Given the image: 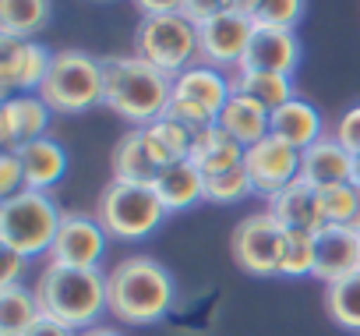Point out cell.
Returning <instances> with one entry per match:
<instances>
[{
  "instance_id": "obj_35",
  "label": "cell",
  "mask_w": 360,
  "mask_h": 336,
  "mask_svg": "<svg viewBox=\"0 0 360 336\" xmlns=\"http://www.w3.org/2000/svg\"><path fill=\"white\" fill-rule=\"evenodd\" d=\"M335 142H339L349 156L360 159V106H349V110L339 117V124H335Z\"/></svg>"
},
{
  "instance_id": "obj_13",
  "label": "cell",
  "mask_w": 360,
  "mask_h": 336,
  "mask_svg": "<svg viewBox=\"0 0 360 336\" xmlns=\"http://www.w3.org/2000/svg\"><path fill=\"white\" fill-rule=\"evenodd\" d=\"M162 159L155 156L152 142L145 138L141 127H131L117 138L113 152H110V181H120V185H145L152 188L155 178L162 174Z\"/></svg>"
},
{
  "instance_id": "obj_1",
  "label": "cell",
  "mask_w": 360,
  "mask_h": 336,
  "mask_svg": "<svg viewBox=\"0 0 360 336\" xmlns=\"http://www.w3.org/2000/svg\"><path fill=\"white\" fill-rule=\"evenodd\" d=\"M176 287L152 255H127L106 273V311L124 325H155L169 315Z\"/></svg>"
},
{
  "instance_id": "obj_39",
  "label": "cell",
  "mask_w": 360,
  "mask_h": 336,
  "mask_svg": "<svg viewBox=\"0 0 360 336\" xmlns=\"http://www.w3.org/2000/svg\"><path fill=\"white\" fill-rule=\"evenodd\" d=\"M22 336H78L75 329H68L64 322H57V318H50V315H43V318H36Z\"/></svg>"
},
{
  "instance_id": "obj_19",
  "label": "cell",
  "mask_w": 360,
  "mask_h": 336,
  "mask_svg": "<svg viewBox=\"0 0 360 336\" xmlns=\"http://www.w3.org/2000/svg\"><path fill=\"white\" fill-rule=\"evenodd\" d=\"M269 213L279 220L283 230H304V234L325 230L318 188H311L307 181H293L290 188H283L279 195H272L269 199Z\"/></svg>"
},
{
  "instance_id": "obj_33",
  "label": "cell",
  "mask_w": 360,
  "mask_h": 336,
  "mask_svg": "<svg viewBox=\"0 0 360 336\" xmlns=\"http://www.w3.org/2000/svg\"><path fill=\"white\" fill-rule=\"evenodd\" d=\"M307 0H262L255 11V25H272V29H297L304 18Z\"/></svg>"
},
{
  "instance_id": "obj_40",
  "label": "cell",
  "mask_w": 360,
  "mask_h": 336,
  "mask_svg": "<svg viewBox=\"0 0 360 336\" xmlns=\"http://www.w3.org/2000/svg\"><path fill=\"white\" fill-rule=\"evenodd\" d=\"M258 4H262V0H223V11H230V15H240V18H251V22H255Z\"/></svg>"
},
{
  "instance_id": "obj_26",
  "label": "cell",
  "mask_w": 360,
  "mask_h": 336,
  "mask_svg": "<svg viewBox=\"0 0 360 336\" xmlns=\"http://www.w3.org/2000/svg\"><path fill=\"white\" fill-rule=\"evenodd\" d=\"M53 4L50 0H0V36L32 39L46 29Z\"/></svg>"
},
{
  "instance_id": "obj_8",
  "label": "cell",
  "mask_w": 360,
  "mask_h": 336,
  "mask_svg": "<svg viewBox=\"0 0 360 336\" xmlns=\"http://www.w3.org/2000/svg\"><path fill=\"white\" fill-rule=\"evenodd\" d=\"M283 237L286 230L279 227V220L265 209V213H251L244 216L233 234H230V251L233 262L248 273V276H279V251H283Z\"/></svg>"
},
{
  "instance_id": "obj_41",
  "label": "cell",
  "mask_w": 360,
  "mask_h": 336,
  "mask_svg": "<svg viewBox=\"0 0 360 336\" xmlns=\"http://www.w3.org/2000/svg\"><path fill=\"white\" fill-rule=\"evenodd\" d=\"M78 336H124V332H117L113 325H92V329H85V332H78Z\"/></svg>"
},
{
  "instance_id": "obj_24",
  "label": "cell",
  "mask_w": 360,
  "mask_h": 336,
  "mask_svg": "<svg viewBox=\"0 0 360 336\" xmlns=\"http://www.w3.org/2000/svg\"><path fill=\"white\" fill-rule=\"evenodd\" d=\"M244 145L240 142H233L219 124H212V127H205V131H198L195 135V145H191V163L202 170V178H216V174H226V170H233V166H244Z\"/></svg>"
},
{
  "instance_id": "obj_15",
  "label": "cell",
  "mask_w": 360,
  "mask_h": 336,
  "mask_svg": "<svg viewBox=\"0 0 360 336\" xmlns=\"http://www.w3.org/2000/svg\"><path fill=\"white\" fill-rule=\"evenodd\" d=\"M50 106L39 99V92H18V96H8L0 103V142L4 149H18L25 142H36V138H46V127H50Z\"/></svg>"
},
{
  "instance_id": "obj_38",
  "label": "cell",
  "mask_w": 360,
  "mask_h": 336,
  "mask_svg": "<svg viewBox=\"0 0 360 336\" xmlns=\"http://www.w3.org/2000/svg\"><path fill=\"white\" fill-rule=\"evenodd\" d=\"M131 4L138 8L141 18H148V15H180L184 0H131Z\"/></svg>"
},
{
  "instance_id": "obj_2",
  "label": "cell",
  "mask_w": 360,
  "mask_h": 336,
  "mask_svg": "<svg viewBox=\"0 0 360 336\" xmlns=\"http://www.w3.org/2000/svg\"><path fill=\"white\" fill-rule=\"evenodd\" d=\"M173 99V78L141 57H103V106H110L120 120L145 127L166 113Z\"/></svg>"
},
{
  "instance_id": "obj_11",
  "label": "cell",
  "mask_w": 360,
  "mask_h": 336,
  "mask_svg": "<svg viewBox=\"0 0 360 336\" xmlns=\"http://www.w3.org/2000/svg\"><path fill=\"white\" fill-rule=\"evenodd\" d=\"M53 54L32 39H8L0 36V92L18 96V92H39V85L50 75Z\"/></svg>"
},
{
  "instance_id": "obj_5",
  "label": "cell",
  "mask_w": 360,
  "mask_h": 336,
  "mask_svg": "<svg viewBox=\"0 0 360 336\" xmlns=\"http://www.w3.org/2000/svg\"><path fill=\"white\" fill-rule=\"evenodd\" d=\"M39 99L53 113H85L103 103V61L85 50H57L50 75L39 85Z\"/></svg>"
},
{
  "instance_id": "obj_31",
  "label": "cell",
  "mask_w": 360,
  "mask_h": 336,
  "mask_svg": "<svg viewBox=\"0 0 360 336\" xmlns=\"http://www.w3.org/2000/svg\"><path fill=\"white\" fill-rule=\"evenodd\" d=\"M356 199H360V188H356V185L318 188V202H321V220H325V227H349V220H353V213H356Z\"/></svg>"
},
{
  "instance_id": "obj_27",
  "label": "cell",
  "mask_w": 360,
  "mask_h": 336,
  "mask_svg": "<svg viewBox=\"0 0 360 336\" xmlns=\"http://www.w3.org/2000/svg\"><path fill=\"white\" fill-rule=\"evenodd\" d=\"M36 318H43V304L29 287H4L0 290V336H22Z\"/></svg>"
},
{
  "instance_id": "obj_12",
  "label": "cell",
  "mask_w": 360,
  "mask_h": 336,
  "mask_svg": "<svg viewBox=\"0 0 360 336\" xmlns=\"http://www.w3.org/2000/svg\"><path fill=\"white\" fill-rule=\"evenodd\" d=\"M106 230L96 216L85 213H64V223L57 230V241L50 248V262L75 266V269H99L106 255Z\"/></svg>"
},
{
  "instance_id": "obj_30",
  "label": "cell",
  "mask_w": 360,
  "mask_h": 336,
  "mask_svg": "<svg viewBox=\"0 0 360 336\" xmlns=\"http://www.w3.org/2000/svg\"><path fill=\"white\" fill-rule=\"evenodd\" d=\"M314 266H318V244H314V234L286 230V237H283V251H279V276H290V280L314 276Z\"/></svg>"
},
{
  "instance_id": "obj_3",
  "label": "cell",
  "mask_w": 360,
  "mask_h": 336,
  "mask_svg": "<svg viewBox=\"0 0 360 336\" xmlns=\"http://www.w3.org/2000/svg\"><path fill=\"white\" fill-rule=\"evenodd\" d=\"M36 297L43 315L64 322L75 332H85L99 325V315L106 311V273L46 262L36 276Z\"/></svg>"
},
{
  "instance_id": "obj_17",
  "label": "cell",
  "mask_w": 360,
  "mask_h": 336,
  "mask_svg": "<svg viewBox=\"0 0 360 336\" xmlns=\"http://www.w3.org/2000/svg\"><path fill=\"white\" fill-rule=\"evenodd\" d=\"M314 244H318L314 276L325 287L360 273V234L356 230H349V227H325V230L314 234Z\"/></svg>"
},
{
  "instance_id": "obj_9",
  "label": "cell",
  "mask_w": 360,
  "mask_h": 336,
  "mask_svg": "<svg viewBox=\"0 0 360 336\" xmlns=\"http://www.w3.org/2000/svg\"><path fill=\"white\" fill-rule=\"evenodd\" d=\"M251 36H255L251 18H240L230 11L216 15L212 22H205L198 29V64H209L223 75H237L248 57Z\"/></svg>"
},
{
  "instance_id": "obj_32",
  "label": "cell",
  "mask_w": 360,
  "mask_h": 336,
  "mask_svg": "<svg viewBox=\"0 0 360 336\" xmlns=\"http://www.w3.org/2000/svg\"><path fill=\"white\" fill-rule=\"evenodd\" d=\"M255 195V185L248 178L244 166H233L226 174H216V178H205V202H216V206H233L240 199Z\"/></svg>"
},
{
  "instance_id": "obj_22",
  "label": "cell",
  "mask_w": 360,
  "mask_h": 336,
  "mask_svg": "<svg viewBox=\"0 0 360 336\" xmlns=\"http://www.w3.org/2000/svg\"><path fill=\"white\" fill-rule=\"evenodd\" d=\"M216 124H219L233 142H240L244 149H251L255 142H262V138L272 135V113H269L262 103H255L251 96H240V92H233V96L226 99V106L219 110Z\"/></svg>"
},
{
  "instance_id": "obj_21",
  "label": "cell",
  "mask_w": 360,
  "mask_h": 336,
  "mask_svg": "<svg viewBox=\"0 0 360 336\" xmlns=\"http://www.w3.org/2000/svg\"><path fill=\"white\" fill-rule=\"evenodd\" d=\"M152 192L159 195L166 213H184V209H191L205 199V178L191 159H176V163L162 166V174L155 178Z\"/></svg>"
},
{
  "instance_id": "obj_14",
  "label": "cell",
  "mask_w": 360,
  "mask_h": 336,
  "mask_svg": "<svg viewBox=\"0 0 360 336\" xmlns=\"http://www.w3.org/2000/svg\"><path fill=\"white\" fill-rule=\"evenodd\" d=\"M300 64V39L293 29H272V25H255L248 57L240 71H265V75H290Z\"/></svg>"
},
{
  "instance_id": "obj_23",
  "label": "cell",
  "mask_w": 360,
  "mask_h": 336,
  "mask_svg": "<svg viewBox=\"0 0 360 336\" xmlns=\"http://www.w3.org/2000/svg\"><path fill=\"white\" fill-rule=\"evenodd\" d=\"M272 135L283 138L286 145L293 149H311L318 138H325V120H321V110L307 99H290L286 106L272 110Z\"/></svg>"
},
{
  "instance_id": "obj_42",
  "label": "cell",
  "mask_w": 360,
  "mask_h": 336,
  "mask_svg": "<svg viewBox=\"0 0 360 336\" xmlns=\"http://www.w3.org/2000/svg\"><path fill=\"white\" fill-rule=\"evenodd\" d=\"M353 185L360 188V159H356V170H353Z\"/></svg>"
},
{
  "instance_id": "obj_18",
  "label": "cell",
  "mask_w": 360,
  "mask_h": 336,
  "mask_svg": "<svg viewBox=\"0 0 360 336\" xmlns=\"http://www.w3.org/2000/svg\"><path fill=\"white\" fill-rule=\"evenodd\" d=\"M233 96V82L230 75L209 68V64H191L188 71H180L173 78V99H184V103H195L209 113L219 117V110L226 106V99Z\"/></svg>"
},
{
  "instance_id": "obj_10",
  "label": "cell",
  "mask_w": 360,
  "mask_h": 336,
  "mask_svg": "<svg viewBox=\"0 0 360 336\" xmlns=\"http://www.w3.org/2000/svg\"><path fill=\"white\" fill-rule=\"evenodd\" d=\"M244 170L255 185V195L272 199L283 188H290L293 181H300V149L269 135L244 152Z\"/></svg>"
},
{
  "instance_id": "obj_28",
  "label": "cell",
  "mask_w": 360,
  "mask_h": 336,
  "mask_svg": "<svg viewBox=\"0 0 360 336\" xmlns=\"http://www.w3.org/2000/svg\"><path fill=\"white\" fill-rule=\"evenodd\" d=\"M145 131V138L152 142V149H155V156L169 166V163H176V159H188L191 156V145H195V131L191 127H184L180 120H173V117H159V120H152V124H145L141 127Z\"/></svg>"
},
{
  "instance_id": "obj_34",
  "label": "cell",
  "mask_w": 360,
  "mask_h": 336,
  "mask_svg": "<svg viewBox=\"0 0 360 336\" xmlns=\"http://www.w3.org/2000/svg\"><path fill=\"white\" fill-rule=\"evenodd\" d=\"M18 192H25V166H22L18 152L4 149V156H0V195L11 199Z\"/></svg>"
},
{
  "instance_id": "obj_4",
  "label": "cell",
  "mask_w": 360,
  "mask_h": 336,
  "mask_svg": "<svg viewBox=\"0 0 360 336\" xmlns=\"http://www.w3.org/2000/svg\"><path fill=\"white\" fill-rule=\"evenodd\" d=\"M60 223H64V213L50 192L25 188L0 202V244L18 251L22 259L50 255Z\"/></svg>"
},
{
  "instance_id": "obj_7",
  "label": "cell",
  "mask_w": 360,
  "mask_h": 336,
  "mask_svg": "<svg viewBox=\"0 0 360 336\" xmlns=\"http://www.w3.org/2000/svg\"><path fill=\"white\" fill-rule=\"evenodd\" d=\"M134 57L176 78L198 64V25L184 15H148L134 29Z\"/></svg>"
},
{
  "instance_id": "obj_25",
  "label": "cell",
  "mask_w": 360,
  "mask_h": 336,
  "mask_svg": "<svg viewBox=\"0 0 360 336\" xmlns=\"http://www.w3.org/2000/svg\"><path fill=\"white\" fill-rule=\"evenodd\" d=\"M233 82V92L240 96H251L255 103H262L269 113L286 106L290 99H297V89H293V78L290 75H265V71H237L230 75Z\"/></svg>"
},
{
  "instance_id": "obj_16",
  "label": "cell",
  "mask_w": 360,
  "mask_h": 336,
  "mask_svg": "<svg viewBox=\"0 0 360 336\" xmlns=\"http://www.w3.org/2000/svg\"><path fill=\"white\" fill-rule=\"evenodd\" d=\"M353 170H356V156H349L335 142V135H325L300 152V181H307L311 188L353 185Z\"/></svg>"
},
{
  "instance_id": "obj_36",
  "label": "cell",
  "mask_w": 360,
  "mask_h": 336,
  "mask_svg": "<svg viewBox=\"0 0 360 336\" xmlns=\"http://www.w3.org/2000/svg\"><path fill=\"white\" fill-rule=\"evenodd\" d=\"M180 15H184L191 25H205L212 22L216 15H223V0H184V8H180Z\"/></svg>"
},
{
  "instance_id": "obj_6",
  "label": "cell",
  "mask_w": 360,
  "mask_h": 336,
  "mask_svg": "<svg viewBox=\"0 0 360 336\" xmlns=\"http://www.w3.org/2000/svg\"><path fill=\"white\" fill-rule=\"evenodd\" d=\"M96 220L103 223L106 237L134 244V241H145V237L166 220V209H162V202H159V195H155L152 188L110 181V185L99 192Z\"/></svg>"
},
{
  "instance_id": "obj_20",
  "label": "cell",
  "mask_w": 360,
  "mask_h": 336,
  "mask_svg": "<svg viewBox=\"0 0 360 336\" xmlns=\"http://www.w3.org/2000/svg\"><path fill=\"white\" fill-rule=\"evenodd\" d=\"M22 166H25V188L32 192H50L60 185V178L68 174V152L57 138H36L15 149Z\"/></svg>"
},
{
  "instance_id": "obj_29",
  "label": "cell",
  "mask_w": 360,
  "mask_h": 336,
  "mask_svg": "<svg viewBox=\"0 0 360 336\" xmlns=\"http://www.w3.org/2000/svg\"><path fill=\"white\" fill-rule=\"evenodd\" d=\"M325 311L339 329L360 332V273L325 287Z\"/></svg>"
},
{
  "instance_id": "obj_37",
  "label": "cell",
  "mask_w": 360,
  "mask_h": 336,
  "mask_svg": "<svg viewBox=\"0 0 360 336\" xmlns=\"http://www.w3.org/2000/svg\"><path fill=\"white\" fill-rule=\"evenodd\" d=\"M25 262H29V259H22L18 251H11V248L0 244V290H4V287H18V276H22Z\"/></svg>"
}]
</instances>
